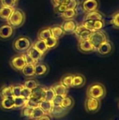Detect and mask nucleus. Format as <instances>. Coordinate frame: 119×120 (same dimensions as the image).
<instances>
[{
    "mask_svg": "<svg viewBox=\"0 0 119 120\" xmlns=\"http://www.w3.org/2000/svg\"><path fill=\"white\" fill-rule=\"evenodd\" d=\"M25 21V14L24 11L20 8H14L11 13L9 18L7 20V23L10 25L13 28H19L21 27Z\"/></svg>",
    "mask_w": 119,
    "mask_h": 120,
    "instance_id": "obj_1",
    "label": "nucleus"
},
{
    "mask_svg": "<svg viewBox=\"0 0 119 120\" xmlns=\"http://www.w3.org/2000/svg\"><path fill=\"white\" fill-rule=\"evenodd\" d=\"M105 95L106 89L105 86L98 82L90 84L87 89V96L88 97L101 100L105 96Z\"/></svg>",
    "mask_w": 119,
    "mask_h": 120,
    "instance_id": "obj_2",
    "label": "nucleus"
},
{
    "mask_svg": "<svg viewBox=\"0 0 119 120\" xmlns=\"http://www.w3.org/2000/svg\"><path fill=\"white\" fill-rule=\"evenodd\" d=\"M32 44V43L28 37L20 36L14 40L13 43V47L17 52L23 53L29 49Z\"/></svg>",
    "mask_w": 119,
    "mask_h": 120,
    "instance_id": "obj_3",
    "label": "nucleus"
},
{
    "mask_svg": "<svg viewBox=\"0 0 119 120\" xmlns=\"http://www.w3.org/2000/svg\"><path fill=\"white\" fill-rule=\"evenodd\" d=\"M108 39L109 38L107 33L102 30L93 32L88 38V40L90 41V42L92 44V45L94 46L95 49H97L99 46H100L102 43H104L105 41Z\"/></svg>",
    "mask_w": 119,
    "mask_h": 120,
    "instance_id": "obj_4",
    "label": "nucleus"
},
{
    "mask_svg": "<svg viewBox=\"0 0 119 120\" xmlns=\"http://www.w3.org/2000/svg\"><path fill=\"white\" fill-rule=\"evenodd\" d=\"M85 27L92 32L102 30L105 27L104 20H84L81 23Z\"/></svg>",
    "mask_w": 119,
    "mask_h": 120,
    "instance_id": "obj_5",
    "label": "nucleus"
},
{
    "mask_svg": "<svg viewBox=\"0 0 119 120\" xmlns=\"http://www.w3.org/2000/svg\"><path fill=\"white\" fill-rule=\"evenodd\" d=\"M25 65H26V62L23 53L14 56L10 60L11 67L16 71H21Z\"/></svg>",
    "mask_w": 119,
    "mask_h": 120,
    "instance_id": "obj_6",
    "label": "nucleus"
},
{
    "mask_svg": "<svg viewBox=\"0 0 119 120\" xmlns=\"http://www.w3.org/2000/svg\"><path fill=\"white\" fill-rule=\"evenodd\" d=\"M100 100L87 96V98L85 101V108L87 112L90 113L96 112L100 110Z\"/></svg>",
    "mask_w": 119,
    "mask_h": 120,
    "instance_id": "obj_7",
    "label": "nucleus"
},
{
    "mask_svg": "<svg viewBox=\"0 0 119 120\" xmlns=\"http://www.w3.org/2000/svg\"><path fill=\"white\" fill-rule=\"evenodd\" d=\"M114 49V46L113 43L110 40H107L104 43H102L100 46L97 47L96 49V51L97 53L103 56H107L110 55Z\"/></svg>",
    "mask_w": 119,
    "mask_h": 120,
    "instance_id": "obj_8",
    "label": "nucleus"
},
{
    "mask_svg": "<svg viewBox=\"0 0 119 120\" xmlns=\"http://www.w3.org/2000/svg\"><path fill=\"white\" fill-rule=\"evenodd\" d=\"M92 32H93L91 30L85 27L82 24L80 25L78 24L74 34H75L76 37L79 40H83V39H88Z\"/></svg>",
    "mask_w": 119,
    "mask_h": 120,
    "instance_id": "obj_9",
    "label": "nucleus"
},
{
    "mask_svg": "<svg viewBox=\"0 0 119 120\" xmlns=\"http://www.w3.org/2000/svg\"><path fill=\"white\" fill-rule=\"evenodd\" d=\"M100 2L98 0H83L81 7L86 13L97 11L99 8Z\"/></svg>",
    "mask_w": 119,
    "mask_h": 120,
    "instance_id": "obj_10",
    "label": "nucleus"
},
{
    "mask_svg": "<svg viewBox=\"0 0 119 120\" xmlns=\"http://www.w3.org/2000/svg\"><path fill=\"white\" fill-rule=\"evenodd\" d=\"M78 49L81 52L83 53H90L96 51V49L94 48V46L92 45L88 39L79 40Z\"/></svg>",
    "mask_w": 119,
    "mask_h": 120,
    "instance_id": "obj_11",
    "label": "nucleus"
},
{
    "mask_svg": "<svg viewBox=\"0 0 119 120\" xmlns=\"http://www.w3.org/2000/svg\"><path fill=\"white\" fill-rule=\"evenodd\" d=\"M14 33V28H13L8 23L0 26V39L6 40L10 39Z\"/></svg>",
    "mask_w": 119,
    "mask_h": 120,
    "instance_id": "obj_12",
    "label": "nucleus"
},
{
    "mask_svg": "<svg viewBox=\"0 0 119 120\" xmlns=\"http://www.w3.org/2000/svg\"><path fill=\"white\" fill-rule=\"evenodd\" d=\"M77 22L74 19L67 20H65L62 25L61 27L63 29L65 34H74L76 27H77Z\"/></svg>",
    "mask_w": 119,
    "mask_h": 120,
    "instance_id": "obj_13",
    "label": "nucleus"
},
{
    "mask_svg": "<svg viewBox=\"0 0 119 120\" xmlns=\"http://www.w3.org/2000/svg\"><path fill=\"white\" fill-rule=\"evenodd\" d=\"M44 91H45V88L41 86L40 85H38L37 86H36L35 88L31 90V96L29 98L34 99L39 103L40 101L43 100Z\"/></svg>",
    "mask_w": 119,
    "mask_h": 120,
    "instance_id": "obj_14",
    "label": "nucleus"
},
{
    "mask_svg": "<svg viewBox=\"0 0 119 120\" xmlns=\"http://www.w3.org/2000/svg\"><path fill=\"white\" fill-rule=\"evenodd\" d=\"M48 66L43 63H37L34 65V75L38 77H43L48 72Z\"/></svg>",
    "mask_w": 119,
    "mask_h": 120,
    "instance_id": "obj_15",
    "label": "nucleus"
},
{
    "mask_svg": "<svg viewBox=\"0 0 119 120\" xmlns=\"http://www.w3.org/2000/svg\"><path fill=\"white\" fill-rule=\"evenodd\" d=\"M69 110H66L61 106H53L52 110L50 111V115L52 117L55 118H60L64 116H65Z\"/></svg>",
    "mask_w": 119,
    "mask_h": 120,
    "instance_id": "obj_16",
    "label": "nucleus"
},
{
    "mask_svg": "<svg viewBox=\"0 0 119 120\" xmlns=\"http://www.w3.org/2000/svg\"><path fill=\"white\" fill-rule=\"evenodd\" d=\"M26 53L33 59L36 62L39 63L44 56V55H43L41 53H40L36 48H34L32 44V46L29 47V49L26 51Z\"/></svg>",
    "mask_w": 119,
    "mask_h": 120,
    "instance_id": "obj_17",
    "label": "nucleus"
},
{
    "mask_svg": "<svg viewBox=\"0 0 119 120\" xmlns=\"http://www.w3.org/2000/svg\"><path fill=\"white\" fill-rule=\"evenodd\" d=\"M86 83V78L81 74H74L73 75L72 79V87L80 88L84 86Z\"/></svg>",
    "mask_w": 119,
    "mask_h": 120,
    "instance_id": "obj_18",
    "label": "nucleus"
},
{
    "mask_svg": "<svg viewBox=\"0 0 119 120\" xmlns=\"http://www.w3.org/2000/svg\"><path fill=\"white\" fill-rule=\"evenodd\" d=\"M52 89H53L55 95H58V96H67L68 94V90L69 89H67V87H65L63 84H62L60 82L55 84L54 85H53Z\"/></svg>",
    "mask_w": 119,
    "mask_h": 120,
    "instance_id": "obj_19",
    "label": "nucleus"
},
{
    "mask_svg": "<svg viewBox=\"0 0 119 120\" xmlns=\"http://www.w3.org/2000/svg\"><path fill=\"white\" fill-rule=\"evenodd\" d=\"M0 107L5 110H10L14 109L13 97L1 98L0 101Z\"/></svg>",
    "mask_w": 119,
    "mask_h": 120,
    "instance_id": "obj_20",
    "label": "nucleus"
},
{
    "mask_svg": "<svg viewBox=\"0 0 119 120\" xmlns=\"http://www.w3.org/2000/svg\"><path fill=\"white\" fill-rule=\"evenodd\" d=\"M50 27V32H51L52 37H55L57 39H60L61 37H62L65 34L61 25H55L51 26Z\"/></svg>",
    "mask_w": 119,
    "mask_h": 120,
    "instance_id": "obj_21",
    "label": "nucleus"
},
{
    "mask_svg": "<svg viewBox=\"0 0 119 120\" xmlns=\"http://www.w3.org/2000/svg\"><path fill=\"white\" fill-rule=\"evenodd\" d=\"M32 46L36 48L40 53H41L43 55H45L49 50L46 46V44L44 40L41 39H37L36 41H34L32 44Z\"/></svg>",
    "mask_w": 119,
    "mask_h": 120,
    "instance_id": "obj_22",
    "label": "nucleus"
},
{
    "mask_svg": "<svg viewBox=\"0 0 119 120\" xmlns=\"http://www.w3.org/2000/svg\"><path fill=\"white\" fill-rule=\"evenodd\" d=\"M104 17H105L104 14L100 11H99L98 10H97V11L86 13L84 16L83 20H104Z\"/></svg>",
    "mask_w": 119,
    "mask_h": 120,
    "instance_id": "obj_23",
    "label": "nucleus"
},
{
    "mask_svg": "<svg viewBox=\"0 0 119 120\" xmlns=\"http://www.w3.org/2000/svg\"><path fill=\"white\" fill-rule=\"evenodd\" d=\"M13 9L14 8L1 6H0V20H4V21H7L11 13L13 12Z\"/></svg>",
    "mask_w": 119,
    "mask_h": 120,
    "instance_id": "obj_24",
    "label": "nucleus"
},
{
    "mask_svg": "<svg viewBox=\"0 0 119 120\" xmlns=\"http://www.w3.org/2000/svg\"><path fill=\"white\" fill-rule=\"evenodd\" d=\"M53 106V103H52L51 101H45V100H42L39 103V107L46 115H50Z\"/></svg>",
    "mask_w": 119,
    "mask_h": 120,
    "instance_id": "obj_25",
    "label": "nucleus"
},
{
    "mask_svg": "<svg viewBox=\"0 0 119 120\" xmlns=\"http://www.w3.org/2000/svg\"><path fill=\"white\" fill-rule=\"evenodd\" d=\"M74 99L71 97V96H66L64 97L62 101V103L60 105V106L66 110H69L70 109H72V108L74 106Z\"/></svg>",
    "mask_w": 119,
    "mask_h": 120,
    "instance_id": "obj_26",
    "label": "nucleus"
},
{
    "mask_svg": "<svg viewBox=\"0 0 119 120\" xmlns=\"http://www.w3.org/2000/svg\"><path fill=\"white\" fill-rule=\"evenodd\" d=\"M20 72L22 73V75L24 76H25L27 77H34V76H35V75H34V65L26 64Z\"/></svg>",
    "mask_w": 119,
    "mask_h": 120,
    "instance_id": "obj_27",
    "label": "nucleus"
},
{
    "mask_svg": "<svg viewBox=\"0 0 119 120\" xmlns=\"http://www.w3.org/2000/svg\"><path fill=\"white\" fill-rule=\"evenodd\" d=\"M77 15V9H67L60 14V16L65 20L74 19Z\"/></svg>",
    "mask_w": 119,
    "mask_h": 120,
    "instance_id": "obj_28",
    "label": "nucleus"
},
{
    "mask_svg": "<svg viewBox=\"0 0 119 120\" xmlns=\"http://www.w3.org/2000/svg\"><path fill=\"white\" fill-rule=\"evenodd\" d=\"M51 36L52 35L50 32V27H43V29L40 30L38 33V39L46 40Z\"/></svg>",
    "mask_w": 119,
    "mask_h": 120,
    "instance_id": "obj_29",
    "label": "nucleus"
},
{
    "mask_svg": "<svg viewBox=\"0 0 119 120\" xmlns=\"http://www.w3.org/2000/svg\"><path fill=\"white\" fill-rule=\"evenodd\" d=\"M72 79H73V75L67 74L62 77L60 82L67 89H69V88H72Z\"/></svg>",
    "mask_w": 119,
    "mask_h": 120,
    "instance_id": "obj_30",
    "label": "nucleus"
},
{
    "mask_svg": "<svg viewBox=\"0 0 119 120\" xmlns=\"http://www.w3.org/2000/svg\"><path fill=\"white\" fill-rule=\"evenodd\" d=\"M0 96L1 98L13 97L12 93V85L6 86L1 88V89L0 90Z\"/></svg>",
    "mask_w": 119,
    "mask_h": 120,
    "instance_id": "obj_31",
    "label": "nucleus"
},
{
    "mask_svg": "<svg viewBox=\"0 0 119 120\" xmlns=\"http://www.w3.org/2000/svg\"><path fill=\"white\" fill-rule=\"evenodd\" d=\"M13 101H14V109L15 108H22L25 106L27 99L18 96V97H13Z\"/></svg>",
    "mask_w": 119,
    "mask_h": 120,
    "instance_id": "obj_32",
    "label": "nucleus"
},
{
    "mask_svg": "<svg viewBox=\"0 0 119 120\" xmlns=\"http://www.w3.org/2000/svg\"><path fill=\"white\" fill-rule=\"evenodd\" d=\"M55 96V94L53 89H52V87L45 88L43 100L47 101H52Z\"/></svg>",
    "mask_w": 119,
    "mask_h": 120,
    "instance_id": "obj_33",
    "label": "nucleus"
},
{
    "mask_svg": "<svg viewBox=\"0 0 119 120\" xmlns=\"http://www.w3.org/2000/svg\"><path fill=\"white\" fill-rule=\"evenodd\" d=\"M44 115H46L45 112H44L39 107L35 108H34L33 110H32V115H31L30 120H37L38 119H39L40 117H41L42 116H43Z\"/></svg>",
    "mask_w": 119,
    "mask_h": 120,
    "instance_id": "obj_34",
    "label": "nucleus"
},
{
    "mask_svg": "<svg viewBox=\"0 0 119 120\" xmlns=\"http://www.w3.org/2000/svg\"><path fill=\"white\" fill-rule=\"evenodd\" d=\"M44 41L46 44V46H47L48 50L55 48L58 45V39H55V37H53L52 36L50 37L49 38H48L47 39L44 40Z\"/></svg>",
    "mask_w": 119,
    "mask_h": 120,
    "instance_id": "obj_35",
    "label": "nucleus"
},
{
    "mask_svg": "<svg viewBox=\"0 0 119 120\" xmlns=\"http://www.w3.org/2000/svg\"><path fill=\"white\" fill-rule=\"evenodd\" d=\"M18 0H0L1 6L12 8H15V7L18 4Z\"/></svg>",
    "mask_w": 119,
    "mask_h": 120,
    "instance_id": "obj_36",
    "label": "nucleus"
},
{
    "mask_svg": "<svg viewBox=\"0 0 119 120\" xmlns=\"http://www.w3.org/2000/svg\"><path fill=\"white\" fill-rule=\"evenodd\" d=\"M110 23L112 25V26L116 28V29H119V12L117 11H116L111 18V20H110Z\"/></svg>",
    "mask_w": 119,
    "mask_h": 120,
    "instance_id": "obj_37",
    "label": "nucleus"
},
{
    "mask_svg": "<svg viewBox=\"0 0 119 120\" xmlns=\"http://www.w3.org/2000/svg\"><path fill=\"white\" fill-rule=\"evenodd\" d=\"M38 85H39V84L38 83V82L36 80H35L34 79H27L25 82L24 84H23V86L25 87H27V88H28V89H29L31 90L33 89L34 88H35L36 86H37Z\"/></svg>",
    "mask_w": 119,
    "mask_h": 120,
    "instance_id": "obj_38",
    "label": "nucleus"
},
{
    "mask_svg": "<svg viewBox=\"0 0 119 120\" xmlns=\"http://www.w3.org/2000/svg\"><path fill=\"white\" fill-rule=\"evenodd\" d=\"M22 87H23V85H21V84L12 85V93H13V97L20 96Z\"/></svg>",
    "mask_w": 119,
    "mask_h": 120,
    "instance_id": "obj_39",
    "label": "nucleus"
},
{
    "mask_svg": "<svg viewBox=\"0 0 119 120\" xmlns=\"http://www.w3.org/2000/svg\"><path fill=\"white\" fill-rule=\"evenodd\" d=\"M33 109L28 108L27 106H25L22 108L21 110V115L25 117V118H27V119H30L31 115H32V112Z\"/></svg>",
    "mask_w": 119,
    "mask_h": 120,
    "instance_id": "obj_40",
    "label": "nucleus"
},
{
    "mask_svg": "<svg viewBox=\"0 0 119 120\" xmlns=\"http://www.w3.org/2000/svg\"><path fill=\"white\" fill-rule=\"evenodd\" d=\"M39 103L38 101H36L35 100L32 99V98H29V99H27V102H26L25 106L34 109L35 108L39 107Z\"/></svg>",
    "mask_w": 119,
    "mask_h": 120,
    "instance_id": "obj_41",
    "label": "nucleus"
},
{
    "mask_svg": "<svg viewBox=\"0 0 119 120\" xmlns=\"http://www.w3.org/2000/svg\"><path fill=\"white\" fill-rule=\"evenodd\" d=\"M30 96H31V89H29L27 87H25L23 86L20 96L25 99H29L30 98Z\"/></svg>",
    "mask_w": 119,
    "mask_h": 120,
    "instance_id": "obj_42",
    "label": "nucleus"
},
{
    "mask_svg": "<svg viewBox=\"0 0 119 120\" xmlns=\"http://www.w3.org/2000/svg\"><path fill=\"white\" fill-rule=\"evenodd\" d=\"M65 96H58V95H55V96L54 97V98L53 99V101H51L53 103V106H60L62 101L63 100Z\"/></svg>",
    "mask_w": 119,
    "mask_h": 120,
    "instance_id": "obj_43",
    "label": "nucleus"
},
{
    "mask_svg": "<svg viewBox=\"0 0 119 120\" xmlns=\"http://www.w3.org/2000/svg\"><path fill=\"white\" fill-rule=\"evenodd\" d=\"M23 56H24V58H25L26 64H29V65H35L37 63V62H36L34 60H33L26 52L25 53H23Z\"/></svg>",
    "mask_w": 119,
    "mask_h": 120,
    "instance_id": "obj_44",
    "label": "nucleus"
},
{
    "mask_svg": "<svg viewBox=\"0 0 119 120\" xmlns=\"http://www.w3.org/2000/svg\"><path fill=\"white\" fill-rule=\"evenodd\" d=\"M79 2L78 0H71L68 5H67V9H77Z\"/></svg>",
    "mask_w": 119,
    "mask_h": 120,
    "instance_id": "obj_45",
    "label": "nucleus"
},
{
    "mask_svg": "<svg viewBox=\"0 0 119 120\" xmlns=\"http://www.w3.org/2000/svg\"><path fill=\"white\" fill-rule=\"evenodd\" d=\"M62 0H51V2L53 4V8L60 5L62 4Z\"/></svg>",
    "mask_w": 119,
    "mask_h": 120,
    "instance_id": "obj_46",
    "label": "nucleus"
},
{
    "mask_svg": "<svg viewBox=\"0 0 119 120\" xmlns=\"http://www.w3.org/2000/svg\"><path fill=\"white\" fill-rule=\"evenodd\" d=\"M37 120H52V117L50 115H44L43 116H42L41 117H40L39 119Z\"/></svg>",
    "mask_w": 119,
    "mask_h": 120,
    "instance_id": "obj_47",
    "label": "nucleus"
}]
</instances>
